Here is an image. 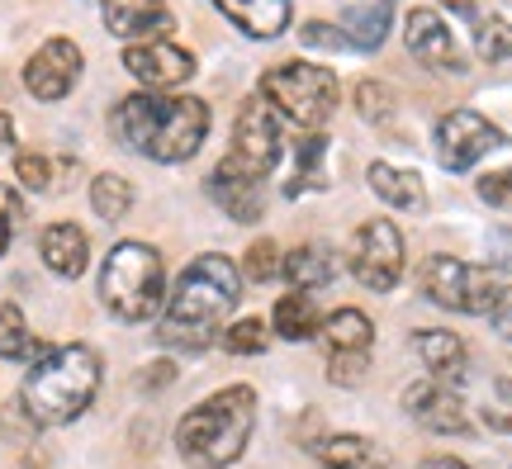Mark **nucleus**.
I'll return each mask as SVG.
<instances>
[{
  "label": "nucleus",
  "mask_w": 512,
  "mask_h": 469,
  "mask_svg": "<svg viewBox=\"0 0 512 469\" xmlns=\"http://www.w3.org/2000/svg\"><path fill=\"white\" fill-rule=\"evenodd\" d=\"M242 299V266L223 252H204L195 256L176 285L166 289V308H162V327H157V342L176 346V351H204V346L228 327V313Z\"/></svg>",
  "instance_id": "nucleus-1"
},
{
  "label": "nucleus",
  "mask_w": 512,
  "mask_h": 469,
  "mask_svg": "<svg viewBox=\"0 0 512 469\" xmlns=\"http://www.w3.org/2000/svg\"><path fill=\"white\" fill-rule=\"evenodd\" d=\"M110 133L114 143L133 147L162 166H176L190 162L209 138V105L200 95L138 91L110 109Z\"/></svg>",
  "instance_id": "nucleus-2"
},
{
  "label": "nucleus",
  "mask_w": 512,
  "mask_h": 469,
  "mask_svg": "<svg viewBox=\"0 0 512 469\" xmlns=\"http://www.w3.org/2000/svg\"><path fill=\"white\" fill-rule=\"evenodd\" d=\"M105 384V361L100 351L86 342H67V346H48L19 389V408L34 427H67L86 413Z\"/></svg>",
  "instance_id": "nucleus-3"
},
{
  "label": "nucleus",
  "mask_w": 512,
  "mask_h": 469,
  "mask_svg": "<svg viewBox=\"0 0 512 469\" xmlns=\"http://www.w3.org/2000/svg\"><path fill=\"white\" fill-rule=\"evenodd\" d=\"M256 427V389L252 384H228L219 394L195 403L176 422V451L195 469H228L247 455Z\"/></svg>",
  "instance_id": "nucleus-4"
},
{
  "label": "nucleus",
  "mask_w": 512,
  "mask_h": 469,
  "mask_svg": "<svg viewBox=\"0 0 512 469\" xmlns=\"http://www.w3.org/2000/svg\"><path fill=\"white\" fill-rule=\"evenodd\" d=\"M166 261L152 242L128 237L110 247L100 266V304L110 308L119 323H152L166 308Z\"/></svg>",
  "instance_id": "nucleus-5"
},
{
  "label": "nucleus",
  "mask_w": 512,
  "mask_h": 469,
  "mask_svg": "<svg viewBox=\"0 0 512 469\" xmlns=\"http://www.w3.org/2000/svg\"><path fill=\"white\" fill-rule=\"evenodd\" d=\"M422 299H432L446 313H475V318H498L512 299V285H503L498 271L470 266L460 256H427L418 271Z\"/></svg>",
  "instance_id": "nucleus-6"
},
{
  "label": "nucleus",
  "mask_w": 512,
  "mask_h": 469,
  "mask_svg": "<svg viewBox=\"0 0 512 469\" xmlns=\"http://www.w3.org/2000/svg\"><path fill=\"white\" fill-rule=\"evenodd\" d=\"M256 95H266L285 124L318 133L332 119V109H337V76L328 67H318V62H285V67H271L261 76Z\"/></svg>",
  "instance_id": "nucleus-7"
},
{
  "label": "nucleus",
  "mask_w": 512,
  "mask_h": 469,
  "mask_svg": "<svg viewBox=\"0 0 512 469\" xmlns=\"http://www.w3.org/2000/svg\"><path fill=\"white\" fill-rule=\"evenodd\" d=\"M285 119L271 109L266 95H252L247 105L238 109V124H233V147H228V162L256 176V181H266L275 166L285 162Z\"/></svg>",
  "instance_id": "nucleus-8"
},
{
  "label": "nucleus",
  "mask_w": 512,
  "mask_h": 469,
  "mask_svg": "<svg viewBox=\"0 0 512 469\" xmlns=\"http://www.w3.org/2000/svg\"><path fill=\"white\" fill-rule=\"evenodd\" d=\"M403 261H408V247H403V233L389 218H370V223L356 228V237H351V275H356V285L389 294L403 280Z\"/></svg>",
  "instance_id": "nucleus-9"
},
{
  "label": "nucleus",
  "mask_w": 512,
  "mask_h": 469,
  "mask_svg": "<svg viewBox=\"0 0 512 469\" xmlns=\"http://www.w3.org/2000/svg\"><path fill=\"white\" fill-rule=\"evenodd\" d=\"M503 143H508V138H503V128H498L494 119L475 114V109H451V114H441L437 138H432L437 162L446 166V171H470V166H479L489 152H498Z\"/></svg>",
  "instance_id": "nucleus-10"
},
{
  "label": "nucleus",
  "mask_w": 512,
  "mask_h": 469,
  "mask_svg": "<svg viewBox=\"0 0 512 469\" xmlns=\"http://www.w3.org/2000/svg\"><path fill=\"white\" fill-rule=\"evenodd\" d=\"M81 72H86V57H81L72 38H48L24 62V91L43 100V105H57V100H67L76 91Z\"/></svg>",
  "instance_id": "nucleus-11"
},
{
  "label": "nucleus",
  "mask_w": 512,
  "mask_h": 469,
  "mask_svg": "<svg viewBox=\"0 0 512 469\" xmlns=\"http://www.w3.org/2000/svg\"><path fill=\"white\" fill-rule=\"evenodd\" d=\"M124 72L147 86V91H176L195 76V53L181 48V43H166V38H152V43H128L124 48Z\"/></svg>",
  "instance_id": "nucleus-12"
},
{
  "label": "nucleus",
  "mask_w": 512,
  "mask_h": 469,
  "mask_svg": "<svg viewBox=\"0 0 512 469\" xmlns=\"http://www.w3.org/2000/svg\"><path fill=\"white\" fill-rule=\"evenodd\" d=\"M403 413L413 417L418 427L441 432V436L470 432V408H465L460 389H451V384H441V379H432V375L413 379V384L403 389Z\"/></svg>",
  "instance_id": "nucleus-13"
},
{
  "label": "nucleus",
  "mask_w": 512,
  "mask_h": 469,
  "mask_svg": "<svg viewBox=\"0 0 512 469\" xmlns=\"http://www.w3.org/2000/svg\"><path fill=\"white\" fill-rule=\"evenodd\" d=\"M403 43H408V53L418 57L422 67H432V72H465L470 62L460 57L456 38H451V29L441 24L437 10H408V19H403Z\"/></svg>",
  "instance_id": "nucleus-14"
},
{
  "label": "nucleus",
  "mask_w": 512,
  "mask_h": 469,
  "mask_svg": "<svg viewBox=\"0 0 512 469\" xmlns=\"http://www.w3.org/2000/svg\"><path fill=\"white\" fill-rule=\"evenodd\" d=\"M105 29L124 43H152L171 34V5L166 0H100Z\"/></svg>",
  "instance_id": "nucleus-15"
},
{
  "label": "nucleus",
  "mask_w": 512,
  "mask_h": 469,
  "mask_svg": "<svg viewBox=\"0 0 512 469\" xmlns=\"http://www.w3.org/2000/svg\"><path fill=\"white\" fill-rule=\"evenodd\" d=\"M204 190H209V199H214L233 223H256V218L266 214V181H256V176L238 171L228 157L214 166V176L204 181Z\"/></svg>",
  "instance_id": "nucleus-16"
},
{
  "label": "nucleus",
  "mask_w": 512,
  "mask_h": 469,
  "mask_svg": "<svg viewBox=\"0 0 512 469\" xmlns=\"http://www.w3.org/2000/svg\"><path fill=\"white\" fill-rule=\"evenodd\" d=\"M413 351H418V361L427 365V375L441 379V384H451V389H460V384L470 379V346L460 342L456 332H446V327L413 332Z\"/></svg>",
  "instance_id": "nucleus-17"
},
{
  "label": "nucleus",
  "mask_w": 512,
  "mask_h": 469,
  "mask_svg": "<svg viewBox=\"0 0 512 469\" xmlns=\"http://www.w3.org/2000/svg\"><path fill=\"white\" fill-rule=\"evenodd\" d=\"M38 256H43V266L62 280H81L86 266H91V237L86 228H76V223H48L43 233H38Z\"/></svg>",
  "instance_id": "nucleus-18"
},
{
  "label": "nucleus",
  "mask_w": 512,
  "mask_h": 469,
  "mask_svg": "<svg viewBox=\"0 0 512 469\" xmlns=\"http://www.w3.org/2000/svg\"><path fill=\"white\" fill-rule=\"evenodd\" d=\"M223 19H233L247 38H275L290 29L294 0H214Z\"/></svg>",
  "instance_id": "nucleus-19"
},
{
  "label": "nucleus",
  "mask_w": 512,
  "mask_h": 469,
  "mask_svg": "<svg viewBox=\"0 0 512 469\" xmlns=\"http://www.w3.org/2000/svg\"><path fill=\"white\" fill-rule=\"evenodd\" d=\"M337 271H342V261H337V252L323 247V242H304V247H294V252L285 256V266H280V275H285L299 294L328 289L332 280H337Z\"/></svg>",
  "instance_id": "nucleus-20"
},
{
  "label": "nucleus",
  "mask_w": 512,
  "mask_h": 469,
  "mask_svg": "<svg viewBox=\"0 0 512 469\" xmlns=\"http://www.w3.org/2000/svg\"><path fill=\"white\" fill-rule=\"evenodd\" d=\"M370 190L389 204V209H403V214H422L427 209V185H422L418 171H403V166L389 162H370Z\"/></svg>",
  "instance_id": "nucleus-21"
},
{
  "label": "nucleus",
  "mask_w": 512,
  "mask_h": 469,
  "mask_svg": "<svg viewBox=\"0 0 512 469\" xmlns=\"http://www.w3.org/2000/svg\"><path fill=\"white\" fill-rule=\"evenodd\" d=\"M271 332L285 337V342H309V337H318V332H323V313L313 304V294H299V289L280 294L271 308Z\"/></svg>",
  "instance_id": "nucleus-22"
},
{
  "label": "nucleus",
  "mask_w": 512,
  "mask_h": 469,
  "mask_svg": "<svg viewBox=\"0 0 512 469\" xmlns=\"http://www.w3.org/2000/svg\"><path fill=\"white\" fill-rule=\"evenodd\" d=\"M389 24H394V0H370V5H351L347 19H342V34H347L351 48L375 53L389 38Z\"/></svg>",
  "instance_id": "nucleus-23"
},
{
  "label": "nucleus",
  "mask_w": 512,
  "mask_h": 469,
  "mask_svg": "<svg viewBox=\"0 0 512 469\" xmlns=\"http://www.w3.org/2000/svg\"><path fill=\"white\" fill-rule=\"evenodd\" d=\"M313 455L323 460V469H351V465H380V460H389V455H384L370 436H356V432L328 436V441H313Z\"/></svg>",
  "instance_id": "nucleus-24"
},
{
  "label": "nucleus",
  "mask_w": 512,
  "mask_h": 469,
  "mask_svg": "<svg viewBox=\"0 0 512 469\" xmlns=\"http://www.w3.org/2000/svg\"><path fill=\"white\" fill-rule=\"evenodd\" d=\"M48 351V342H38L29 332V318L19 304H0V361H29L34 365L38 356Z\"/></svg>",
  "instance_id": "nucleus-25"
},
{
  "label": "nucleus",
  "mask_w": 512,
  "mask_h": 469,
  "mask_svg": "<svg viewBox=\"0 0 512 469\" xmlns=\"http://www.w3.org/2000/svg\"><path fill=\"white\" fill-rule=\"evenodd\" d=\"M323 337L332 351H370L375 346V323L361 308H337L332 318H323Z\"/></svg>",
  "instance_id": "nucleus-26"
},
{
  "label": "nucleus",
  "mask_w": 512,
  "mask_h": 469,
  "mask_svg": "<svg viewBox=\"0 0 512 469\" xmlns=\"http://www.w3.org/2000/svg\"><path fill=\"white\" fill-rule=\"evenodd\" d=\"M91 209L105 223H119V218L133 209V185L124 181V176H114V171H100L91 181Z\"/></svg>",
  "instance_id": "nucleus-27"
},
{
  "label": "nucleus",
  "mask_w": 512,
  "mask_h": 469,
  "mask_svg": "<svg viewBox=\"0 0 512 469\" xmlns=\"http://www.w3.org/2000/svg\"><path fill=\"white\" fill-rule=\"evenodd\" d=\"M475 57L479 62H508L512 57V24L503 15L475 19Z\"/></svg>",
  "instance_id": "nucleus-28"
},
{
  "label": "nucleus",
  "mask_w": 512,
  "mask_h": 469,
  "mask_svg": "<svg viewBox=\"0 0 512 469\" xmlns=\"http://www.w3.org/2000/svg\"><path fill=\"white\" fill-rule=\"evenodd\" d=\"M280 266H285V252H280V242H275V237H256L252 247H247L242 275H247L252 285H275V280H280Z\"/></svg>",
  "instance_id": "nucleus-29"
},
{
  "label": "nucleus",
  "mask_w": 512,
  "mask_h": 469,
  "mask_svg": "<svg viewBox=\"0 0 512 469\" xmlns=\"http://www.w3.org/2000/svg\"><path fill=\"white\" fill-rule=\"evenodd\" d=\"M271 323L266 318H238V323L223 327V346L233 351V356H261L266 346H271Z\"/></svg>",
  "instance_id": "nucleus-30"
},
{
  "label": "nucleus",
  "mask_w": 512,
  "mask_h": 469,
  "mask_svg": "<svg viewBox=\"0 0 512 469\" xmlns=\"http://www.w3.org/2000/svg\"><path fill=\"white\" fill-rule=\"evenodd\" d=\"M479 422L494 427V432L512 436V379L508 375L489 379V389H484V398H479Z\"/></svg>",
  "instance_id": "nucleus-31"
},
{
  "label": "nucleus",
  "mask_w": 512,
  "mask_h": 469,
  "mask_svg": "<svg viewBox=\"0 0 512 469\" xmlns=\"http://www.w3.org/2000/svg\"><path fill=\"white\" fill-rule=\"evenodd\" d=\"M356 109H361L366 124H389L399 100H394V91H389L384 81H361V86H356Z\"/></svg>",
  "instance_id": "nucleus-32"
},
{
  "label": "nucleus",
  "mask_w": 512,
  "mask_h": 469,
  "mask_svg": "<svg viewBox=\"0 0 512 469\" xmlns=\"http://www.w3.org/2000/svg\"><path fill=\"white\" fill-rule=\"evenodd\" d=\"M15 181L24 190H34V195H48L57 185V171H53V157H43V152H19L15 157Z\"/></svg>",
  "instance_id": "nucleus-33"
},
{
  "label": "nucleus",
  "mask_w": 512,
  "mask_h": 469,
  "mask_svg": "<svg viewBox=\"0 0 512 469\" xmlns=\"http://www.w3.org/2000/svg\"><path fill=\"white\" fill-rule=\"evenodd\" d=\"M19 223H24V199H19L15 185H0V256L10 252Z\"/></svg>",
  "instance_id": "nucleus-34"
},
{
  "label": "nucleus",
  "mask_w": 512,
  "mask_h": 469,
  "mask_svg": "<svg viewBox=\"0 0 512 469\" xmlns=\"http://www.w3.org/2000/svg\"><path fill=\"white\" fill-rule=\"evenodd\" d=\"M370 370V351H332L328 379L332 384H361Z\"/></svg>",
  "instance_id": "nucleus-35"
},
{
  "label": "nucleus",
  "mask_w": 512,
  "mask_h": 469,
  "mask_svg": "<svg viewBox=\"0 0 512 469\" xmlns=\"http://www.w3.org/2000/svg\"><path fill=\"white\" fill-rule=\"evenodd\" d=\"M479 199L494 204V209H512V166L508 171H489L479 176Z\"/></svg>",
  "instance_id": "nucleus-36"
},
{
  "label": "nucleus",
  "mask_w": 512,
  "mask_h": 469,
  "mask_svg": "<svg viewBox=\"0 0 512 469\" xmlns=\"http://www.w3.org/2000/svg\"><path fill=\"white\" fill-rule=\"evenodd\" d=\"M299 38H304L309 48H351L342 29H332V24H318V19H313V24H304V29H299Z\"/></svg>",
  "instance_id": "nucleus-37"
},
{
  "label": "nucleus",
  "mask_w": 512,
  "mask_h": 469,
  "mask_svg": "<svg viewBox=\"0 0 512 469\" xmlns=\"http://www.w3.org/2000/svg\"><path fill=\"white\" fill-rule=\"evenodd\" d=\"M489 261H494L498 271L512 275V228H494L489 233Z\"/></svg>",
  "instance_id": "nucleus-38"
},
{
  "label": "nucleus",
  "mask_w": 512,
  "mask_h": 469,
  "mask_svg": "<svg viewBox=\"0 0 512 469\" xmlns=\"http://www.w3.org/2000/svg\"><path fill=\"white\" fill-rule=\"evenodd\" d=\"M171 379H176V361H157V365H147L143 375H138V384H143V389H166Z\"/></svg>",
  "instance_id": "nucleus-39"
},
{
  "label": "nucleus",
  "mask_w": 512,
  "mask_h": 469,
  "mask_svg": "<svg viewBox=\"0 0 512 469\" xmlns=\"http://www.w3.org/2000/svg\"><path fill=\"white\" fill-rule=\"evenodd\" d=\"M418 469H470L465 460H456V455H427Z\"/></svg>",
  "instance_id": "nucleus-40"
},
{
  "label": "nucleus",
  "mask_w": 512,
  "mask_h": 469,
  "mask_svg": "<svg viewBox=\"0 0 512 469\" xmlns=\"http://www.w3.org/2000/svg\"><path fill=\"white\" fill-rule=\"evenodd\" d=\"M446 10H456V15H465V19H479V0H441Z\"/></svg>",
  "instance_id": "nucleus-41"
},
{
  "label": "nucleus",
  "mask_w": 512,
  "mask_h": 469,
  "mask_svg": "<svg viewBox=\"0 0 512 469\" xmlns=\"http://www.w3.org/2000/svg\"><path fill=\"white\" fill-rule=\"evenodd\" d=\"M0 147H15V119L0 109Z\"/></svg>",
  "instance_id": "nucleus-42"
},
{
  "label": "nucleus",
  "mask_w": 512,
  "mask_h": 469,
  "mask_svg": "<svg viewBox=\"0 0 512 469\" xmlns=\"http://www.w3.org/2000/svg\"><path fill=\"white\" fill-rule=\"evenodd\" d=\"M494 323H498V327H503V332H508V337H512V299H508V304H503V313H498Z\"/></svg>",
  "instance_id": "nucleus-43"
},
{
  "label": "nucleus",
  "mask_w": 512,
  "mask_h": 469,
  "mask_svg": "<svg viewBox=\"0 0 512 469\" xmlns=\"http://www.w3.org/2000/svg\"><path fill=\"white\" fill-rule=\"evenodd\" d=\"M351 469H394L389 460H380V465H351Z\"/></svg>",
  "instance_id": "nucleus-44"
}]
</instances>
